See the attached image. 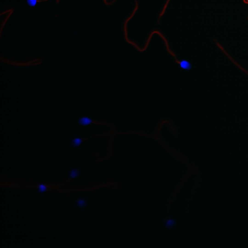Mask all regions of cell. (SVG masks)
<instances>
[{
  "label": "cell",
  "instance_id": "cell-1",
  "mask_svg": "<svg viewBox=\"0 0 248 248\" xmlns=\"http://www.w3.org/2000/svg\"><path fill=\"white\" fill-rule=\"evenodd\" d=\"M95 123L94 120L91 116H79L77 119V125L80 127L91 126Z\"/></svg>",
  "mask_w": 248,
  "mask_h": 248
},
{
  "label": "cell",
  "instance_id": "cell-2",
  "mask_svg": "<svg viewBox=\"0 0 248 248\" xmlns=\"http://www.w3.org/2000/svg\"><path fill=\"white\" fill-rule=\"evenodd\" d=\"M173 216L170 215L165 219H162L163 226L165 227L167 229H176L177 220L176 219H173Z\"/></svg>",
  "mask_w": 248,
  "mask_h": 248
},
{
  "label": "cell",
  "instance_id": "cell-3",
  "mask_svg": "<svg viewBox=\"0 0 248 248\" xmlns=\"http://www.w3.org/2000/svg\"><path fill=\"white\" fill-rule=\"evenodd\" d=\"M69 146L71 148H80L79 147L83 144L84 141L86 140L85 138H82L81 135L74 134L73 138H70Z\"/></svg>",
  "mask_w": 248,
  "mask_h": 248
},
{
  "label": "cell",
  "instance_id": "cell-4",
  "mask_svg": "<svg viewBox=\"0 0 248 248\" xmlns=\"http://www.w3.org/2000/svg\"><path fill=\"white\" fill-rule=\"evenodd\" d=\"M88 197H79L75 201L73 207L81 208L82 211H84V209L88 206Z\"/></svg>",
  "mask_w": 248,
  "mask_h": 248
},
{
  "label": "cell",
  "instance_id": "cell-5",
  "mask_svg": "<svg viewBox=\"0 0 248 248\" xmlns=\"http://www.w3.org/2000/svg\"><path fill=\"white\" fill-rule=\"evenodd\" d=\"M70 171L68 172V179H75L79 177L81 174V168L70 167Z\"/></svg>",
  "mask_w": 248,
  "mask_h": 248
},
{
  "label": "cell",
  "instance_id": "cell-6",
  "mask_svg": "<svg viewBox=\"0 0 248 248\" xmlns=\"http://www.w3.org/2000/svg\"><path fill=\"white\" fill-rule=\"evenodd\" d=\"M37 193H41V196H44V193L49 189V187L44 183H39L37 182Z\"/></svg>",
  "mask_w": 248,
  "mask_h": 248
}]
</instances>
